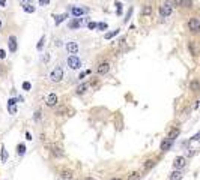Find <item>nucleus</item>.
<instances>
[{
  "label": "nucleus",
  "mask_w": 200,
  "mask_h": 180,
  "mask_svg": "<svg viewBox=\"0 0 200 180\" xmlns=\"http://www.w3.org/2000/svg\"><path fill=\"white\" fill-rule=\"evenodd\" d=\"M48 60H50V56H48V54H47V56H44V57H42V62H44V63H45V62H48Z\"/></svg>",
  "instance_id": "nucleus-44"
},
{
  "label": "nucleus",
  "mask_w": 200,
  "mask_h": 180,
  "mask_svg": "<svg viewBox=\"0 0 200 180\" xmlns=\"http://www.w3.org/2000/svg\"><path fill=\"white\" fill-rule=\"evenodd\" d=\"M185 165H187V159H185L183 156H178L173 162V167L176 168V170H182Z\"/></svg>",
  "instance_id": "nucleus-7"
},
{
  "label": "nucleus",
  "mask_w": 200,
  "mask_h": 180,
  "mask_svg": "<svg viewBox=\"0 0 200 180\" xmlns=\"http://www.w3.org/2000/svg\"><path fill=\"white\" fill-rule=\"evenodd\" d=\"M8 45H9V50H11V53H15L17 51V38L15 36H9V42H8Z\"/></svg>",
  "instance_id": "nucleus-10"
},
{
  "label": "nucleus",
  "mask_w": 200,
  "mask_h": 180,
  "mask_svg": "<svg viewBox=\"0 0 200 180\" xmlns=\"http://www.w3.org/2000/svg\"><path fill=\"white\" fill-rule=\"evenodd\" d=\"M51 153L54 155V156H63V150H62L60 147H57V146H51Z\"/></svg>",
  "instance_id": "nucleus-22"
},
{
  "label": "nucleus",
  "mask_w": 200,
  "mask_h": 180,
  "mask_svg": "<svg viewBox=\"0 0 200 180\" xmlns=\"http://www.w3.org/2000/svg\"><path fill=\"white\" fill-rule=\"evenodd\" d=\"M66 63H68V66H69V69H80L81 68V60L75 56V54H71L69 57L66 59Z\"/></svg>",
  "instance_id": "nucleus-1"
},
{
  "label": "nucleus",
  "mask_w": 200,
  "mask_h": 180,
  "mask_svg": "<svg viewBox=\"0 0 200 180\" xmlns=\"http://www.w3.org/2000/svg\"><path fill=\"white\" fill-rule=\"evenodd\" d=\"M155 164H157V161H155V159H148V161L145 162V165H143L145 171H149L150 168H154V167H155Z\"/></svg>",
  "instance_id": "nucleus-13"
},
{
  "label": "nucleus",
  "mask_w": 200,
  "mask_h": 180,
  "mask_svg": "<svg viewBox=\"0 0 200 180\" xmlns=\"http://www.w3.org/2000/svg\"><path fill=\"white\" fill-rule=\"evenodd\" d=\"M179 6L185 9L193 8V0H179Z\"/></svg>",
  "instance_id": "nucleus-14"
},
{
  "label": "nucleus",
  "mask_w": 200,
  "mask_h": 180,
  "mask_svg": "<svg viewBox=\"0 0 200 180\" xmlns=\"http://www.w3.org/2000/svg\"><path fill=\"white\" fill-rule=\"evenodd\" d=\"M5 74H6V72H5V68H3V66L0 65V77H3Z\"/></svg>",
  "instance_id": "nucleus-43"
},
{
  "label": "nucleus",
  "mask_w": 200,
  "mask_h": 180,
  "mask_svg": "<svg viewBox=\"0 0 200 180\" xmlns=\"http://www.w3.org/2000/svg\"><path fill=\"white\" fill-rule=\"evenodd\" d=\"M170 180H182V173L181 170H176L170 174Z\"/></svg>",
  "instance_id": "nucleus-18"
},
{
  "label": "nucleus",
  "mask_w": 200,
  "mask_h": 180,
  "mask_svg": "<svg viewBox=\"0 0 200 180\" xmlns=\"http://www.w3.org/2000/svg\"><path fill=\"white\" fill-rule=\"evenodd\" d=\"M6 57V53H5V50H0V59H5Z\"/></svg>",
  "instance_id": "nucleus-42"
},
{
  "label": "nucleus",
  "mask_w": 200,
  "mask_h": 180,
  "mask_svg": "<svg viewBox=\"0 0 200 180\" xmlns=\"http://www.w3.org/2000/svg\"><path fill=\"white\" fill-rule=\"evenodd\" d=\"M188 29H190V32H193V33H199L200 32V20L199 18H190V21H188Z\"/></svg>",
  "instance_id": "nucleus-3"
},
{
  "label": "nucleus",
  "mask_w": 200,
  "mask_h": 180,
  "mask_svg": "<svg viewBox=\"0 0 200 180\" xmlns=\"http://www.w3.org/2000/svg\"><path fill=\"white\" fill-rule=\"evenodd\" d=\"M8 111L11 113V114H15V113H17V108H15V105H9V104H8Z\"/></svg>",
  "instance_id": "nucleus-34"
},
{
  "label": "nucleus",
  "mask_w": 200,
  "mask_h": 180,
  "mask_svg": "<svg viewBox=\"0 0 200 180\" xmlns=\"http://www.w3.org/2000/svg\"><path fill=\"white\" fill-rule=\"evenodd\" d=\"M84 180H95V179H92V177H87V179H84Z\"/></svg>",
  "instance_id": "nucleus-46"
},
{
  "label": "nucleus",
  "mask_w": 200,
  "mask_h": 180,
  "mask_svg": "<svg viewBox=\"0 0 200 180\" xmlns=\"http://www.w3.org/2000/svg\"><path fill=\"white\" fill-rule=\"evenodd\" d=\"M191 140H193V141H200V132H199V134H196V135H194Z\"/></svg>",
  "instance_id": "nucleus-40"
},
{
  "label": "nucleus",
  "mask_w": 200,
  "mask_h": 180,
  "mask_svg": "<svg viewBox=\"0 0 200 180\" xmlns=\"http://www.w3.org/2000/svg\"><path fill=\"white\" fill-rule=\"evenodd\" d=\"M6 5V0H0V8H3Z\"/></svg>",
  "instance_id": "nucleus-45"
},
{
  "label": "nucleus",
  "mask_w": 200,
  "mask_h": 180,
  "mask_svg": "<svg viewBox=\"0 0 200 180\" xmlns=\"http://www.w3.org/2000/svg\"><path fill=\"white\" fill-rule=\"evenodd\" d=\"M23 9L26 11L27 14H33V12H35V6H32V5H29V3L23 5Z\"/></svg>",
  "instance_id": "nucleus-23"
},
{
  "label": "nucleus",
  "mask_w": 200,
  "mask_h": 180,
  "mask_svg": "<svg viewBox=\"0 0 200 180\" xmlns=\"http://www.w3.org/2000/svg\"><path fill=\"white\" fill-rule=\"evenodd\" d=\"M17 152H18V155H24L26 153V146H24V144H18Z\"/></svg>",
  "instance_id": "nucleus-29"
},
{
  "label": "nucleus",
  "mask_w": 200,
  "mask_h": 180,
  "mask_svg": "<svg viewBox=\"0 0 200 180\" xmlns=\"http://www.w3.org/2000/svg\"><path fill=\"white\" fill-rule=\"evenodd\" d=\"M65 48H66V51L69 53V54H77L79 53V44L74 42V41H71V42H68L66 45H65Z\"/></svg>",
  "instance_id": "nucleus-6"
},
{
  "label": "nucleus",
  "mask_w": 200,
  "mask_h": 180,
  "mask_svg": "<svg viewBox=\"0 0 200 180\" xmlns=\"http://www.w3.org/2000/svg\"><path fill=\"white\" fill-rule=\"evenodd\" d=\"M96 27H98V23H93V21H89V23H87V29H89V30H93Z\"/></svg>",
  "instance_id": "nucleus-33"
},
{
  "label": "nucleus",
  "mask_w": 200,
  "mask_h": 180,
  "mask_svg": "<svg viewBox=\"0 0 200 180\" xmlns=\"http://www.w3.org/2000/svg\"><path fill=\"white\" fill-rule=\"evenodd\" d=\"M164 5L173 9V8H176V6L179 5V2H178V0H164Z\"/></svg>",
  "instance_id": "nucleus-20"
},
{
  "label": "nucleus",
  "mask_w": 200,
  "mask_h": 180,
  "mask_svg": "<svg viewBox=\"0 0 200 180\" xmlns=\"http://www.w3.org/2000/svg\"><path fill=\"white\" fill-rule=\"evenodd\" d=\"M57 95L56 93H51V95H48V98H47V105L48 107H54L56 104H57Z\"/></svg>",
  "instance_id": "nucleus-11"
},
{
  "label": "nucleus",
  "mask_w": 200,
  "mask_h": 180,
  "mask_svg": "<svg viewBox=\"0 0 200 180\" xmlns=\"http://www.w3.org/2000/svg\"><path fill=\"white\" fill-rule=\"evenodd\" d=\"M87 89H89V83H83V84H80V86L77 87V93H79V95L84 93Z\"/></svg>",
  "instance_id": "nucleus-21"
},
{
  "label": "nucleus",
  "mask_w": 200,
  "mask_h": 180,
  "mask_svg": "<svg viewBox=\"0 0 200 180\" xmlns=\"http://www.w3.org/2000/svg\"><path fill=\"white\" fill-rule=\"evenodd\" d=\"M66 113H68V110H66L65 107H60V108H59V110L56 111V114H57V116H65Z\"/></svg>",
  "instance_id": "nucleus-32"
},
{
  "label": "nucleus",
  "mask_w": 200,
  "mask_h": 180,
  "mask_svg": "<svg viewBox=\"0 0 200 180\" xmlns=\"http://www.w3.org/2000/svg\"><path fill=\"white\" fill-rule=\"evenodd\" d=\"M107 23H98V27L96 29H99V30H107Z\"/></svg>",
  "instance_id": "nucleus-36"
},
{
  "label": "nucleus",
  "mask_w": 200,
  "mask_h": 180,
  "mask_svg": "<svg viewBox=\"0 0 200 180\" xmlns=\"http://www.w3.org/2000/svg\"><path fill=\"white\" fill-rule=\"evenodd\" d=\"M110 180H122V179H117V177H114V179H110Z\"/></svg>",
  "instance_id": "nucleus-47"
},
{
  "label": "nucleus",
  "mask_w": 200,
  "mask_h": 180,
  "mask_svg": "<svg viewBox=\"0 0 200 180\" xmlns=\"http://www.w3.org/2000/svg\"><path fill=\"white\" fill-rule=\"evenodd\" d=\"M80 27V21L79 20H72L69 23V29H79Z\"/></svg>",
  "instance_id": "nucleus-28"
},
{
  "label": "nucleus",
  "mask_w": 200,
  "mask_h": 180,
  "mask_svg": "<svg viewBox=\"0 0 200 180\" xmlns=\"http://www.w3.org/2000/svg\"><path fill=\"white\" fill-rule=\"evenodd\" d=\"M48 3H50V0H39V5L41 6H47Z\"/></svg>",
  "instance_id": "nucleus-39"
},
{
  "label": "nucleus",
  "mask_w": 200,
  "mask_h": 180,
  "mask_svg": "<svg viewBox=\"0 0 200 180\" xmlns=\"http://www.w3.org/2000/svg\"><path fill=\"white\" fill-rule=\"evenodd\" d=\"M87 9L86 8H79V6H75V8L71 9V15L72 17H81L83 14H86Z\"/></svg>",
  "instance_id": "nucleus-9"
},
{
  "label": "nucleus",
  "mask_w": 200,
  "mask_h": 180,
  "mask_svg": "<svg viewBox=\"0 0 200 180\" xmlns=\"http://www.w3.org/2000/svg\"><path fill=\"white\" fill-rule=\"evenodd\" d=\"M60 177H62L63 180H72L74 174H72V171H68V170H65V171L60 173Z\"/></svg>",
  "instance_id": "nucleus-17"
},
{
  "label": "nucleus",
  "mask_w": 200,
  "mask_h": 180,
  "mask_svg": "<svg viewBox=\"0 0 200 180\" xmlns=\"http://www.w3.org/2000/svg\"><path fill=\"white\" fill-rule=\"evenodd\" d=\"M35 120H41V111H36L35 113Z\"/></svg>",
  "instance_id": "nucleus-41"
},
{
  "label": "nucleus",
  "mask_w": 200,
  "mask_h": 180,
  "mask_svg": "<svg viewBox=\"0 0 200 180\" xmlns=\"http://www.w3.org/2000/svg\"><path fill=\"white\" fill-rule=\"evenodd\" d=\"M172 11H173L172 8H169V6L163 5V6H160V15H161L163 18H167V17H170V15H172Z\"/></svg>",
  "instance_id": "nucleus-8"
},
{
  "label": "nucleus",
  "mask_w": 200,
  "mask_h": 180,
  "mask_svg": "<svg viewBox=\"0 0 200 180\" xmlns=\"http://www.w3.org/2000/svg\"><path fill=\"white\" fill-rule=\"evenodd\" d=\"M172 144H173V140H170V138L164 140V141L161 143V150H163V152H167V150L172 147Z\"/></svg>",
  "instance_id": "nucleus-12"
},
{
  "label": "nucleus",
  "mask_w": 200,
  "mask_h": 180,
  "mask_svg": "<svg viewBox=\"0 0 200 180\" xmlns=\"http://www.w3.org/2000/svg\"><path fill=\"white\" fill-rule=\"evenodd\" d=\"M0 27H2V20H0Z\"/></svg>",
  "instance_id": "nucleus-48"
},
{
  "label": "nucleus",
  "mask_w": 200,
  "mask_h": 180,
  "mask_svg": "<svg viewBox=\"0 0 200 180\" xmlns=\"http://www.w3.org/2000/svg\"><path fill=\"white\" fill-rule=\"evenodd\" d=\"M179 132H181V131H179L178 128H173L170 132H169V137H167V138H170V140H173V141H174L176 138L179 137Z\"/></svg>",
  "instance_id": "nucleus-16"
},
{
  "label": "nucleus",
  "mask_w": 200,
  "mask_h": 180,
  "mask_svg": "<svg viewBox=\"0 0 200 180\" xmlns=\"http://www.w3.org/2000/svg\"><path fill=\"white\" fill-rule=\"evenodd\" d=\"M119 33V30H113V32H110V33H105V39H112V38H113V36H116V35Z\"/></svg>",
  "instance_id": "nucleus-31"
},
{
  "label": "nucleus",
  "mask_w": 200,
  "mask_h": 180,
  "mask_svg": "<svg viewBox=\"0 0 200 180\" xmlns=\"http://www.w3.org/2000/svg\"><path fill=\"white\" fill-rule=\"evenodd\" d=\"M30 87H32V84H30L29 81H24V83H23V89H24V90H30Z\"/></svg>",
  "instance_id": "nucleus-37"
},
{
  "label": "nucleus",
  "mask_w": 200,
  "mask_h": 180,
  "mask_svg": "<svg viewBox=\"0 0 200 180\" xmlns=\"http://www.w3.org/2000/svg\"><path fill=\"white\" fill-rule=\"evenodd\" d=\"M0 161L2 162H6L8 161V152H6L5 147H2V158H0Z\"/></svg>",
  "instance_id": "nucleus-26"
},
{
  "label": "nucleus",
  "mask_w": 200,
  "mask_h": 180,
  "mask_svg": "<svg viewBox=\"0 0 200 180\" xmlns=\"http://www.w3.org/2000/svg\"><path fill=\"white\" fill-rule=\"evenodd\" d=\"M190 90H193V92H200V83L197 80H193L191 83H190Z\"/></svg>",
  "instance_id": "nucleus-15"
},
{
  "label": "nucleus",
  "mask_w": 200,
  "mask_h": 180,
  "mask_svg": "<svg viewBox=\"0 0 200 180\" xmlns=\"http://www.w3.org/2000/svg\"><path fill=\"white\" fill-rule=\"evenodd\" d=\"M66 17H68V14H62V15H57V17H56V24L59 26V24H60V23H62V21H63V20H65Z\"/></svg>",
  "instance_id": "nucleus-27"
},
{
  "label": "nucleus",
  "mask_w": 200,
  "mask_h": 180,
  "mask_svg": "<svg viewBox=\"0 0 200 180\" xmlns=\"http://www.w3.org/2000/svg\"><path fill=\"white\" fill-rule=\"evenodd\" d=\"M114 5H116V14H117V15H122V12H123V8H122V6H123V5H122L121 2H116Z\"/></svg>",
  "instance_id": "nucleus-25"
},
{
  "label": "nucleus",
  "mask_w": 200,
  "mask_h": 180,
  "mask_svg": "<svg viewBox=\"0 0 200 180\" xmlns=\"http://www.w3.org/2000/svg\"><path fill=\"white\" fill-rule=\"evenodd\" d=\"M132 11H134V9H132V8H130V9H128V12H126V15H125V18H123V23H128V21H130L131 15H132Z\"/></svg>",
  "instance_id": "nucleus-30"
},
{
  "label": "nucleus",
  "mask_w": 200,
  "mask_h": 180,
  "mask_svg": "<svg viewBox=\"0 0 200 180\" xmlns=\"http://www.w3.org/2000/svg\"><path fill=\"white\" fill-rule=\"evenodd\" d=\"M62 78H63V69L60 66H56L50 74V80L53 83H59V81H62Z\"/></svg>",
  "instance_id": "nucleus-2"
},
{
  "label": "nucleus",
  "mask_w": 200,
  "mask_h": 180,
  "mask_svg": "<svg viewBox=\"0 0 200 180\" xmlns=\"http://www.w3.org/2000/svg\"><path fill=\"white\" fill-rule=\"evenodd\" d=\"M44 41H45V38H41V39H39V42H38V45H36V48H38V50H42V47H44Z\"/></svg>",
  "instance_id": "nucleus-35"
},
{
  "label": "nucleus",
  "mask_w": 200,
  "mask_h": 180,
  "mask_svg": "<svg viewBox=\"0 0 200 180\" xmlns=\"http://www.w3.org/2000/svg\"><path fill=\"white\" fill-rule=\"evenodd\" d=\"M152 14V6L150 5H145L141 8V15H150Z\"/></svg>",
  "instance_id": "nucleus-19"
},
{
  "label": "nucleus",
  "mask_w": 200,
  "mask_h": 180,
  "mask_svg": "<svg viewBox=\"0 0 200 180\" xmlns=\"http://www.w3.org/2000/svg\"><path fill=\"white\" fill-rule=\"evenodd\" d=\"M108 71H110V63H108V62H102V63H99V65H98V68H96V72H98L99 75H105Z\"/></svg>",
  "instance_id": "nucleus-5"
},
{
  "label": "nucleus",
  "mask_w": 200,
  "mask_h": 180,
  "mask_svg": "<svg viewBox=\"0 0 200 180\" xmlns=\"http://www.w3.org/2000/svg\"><path fill=\"white\" fill-rule=\"evenodd\" d=\"M89 74H90V71H86V72H81V74L79 75V78H80V80H83V78L86 77V75H89Z\"/></svg>",
  "instance_id": "nucleus-38"
},
{
  "label": "nucleus",
  "mask_w": 200,
  "mask_h": 180,
  "mask_svg": "<svg viewBox=\"0 0 200 180\" xmlns=\"http://www.w3.org/2000/svg\"><path fill=\"white\" fill-rule=\"evenodd\" d=\"M188 50H190V53H191V56H199L200 54L199 42H196V41H190V42H188Z\"/></svg>",
  "instance_id": "nucleus-4"
},
{
  "label": "nucleus",
  "mask_w": 200,
  "mask_h": 180,
  "mask_svg": "<svg viewBox=\"0 0 200 180\" xmlns=\"http://www.w3.org/2000/svg\"><path fill=\"white\" fill-rule=\"evenodd\" d=\"M141 179V174L140 173H131L128 176V180H140Z\"/></svg>",
  "instance_id": "nucleus-24"
}]
</instances>
